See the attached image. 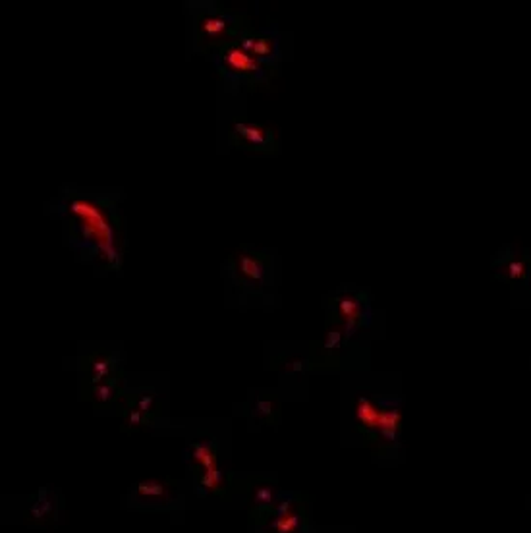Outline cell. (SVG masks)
<instances>
[{"label":"cell","instance_id":"ba28073f","mask_svg":"<svg viewBox=\"0 0 531 533\" xmlns=\"http://www.w3.org/2000/svg\"><path fill=\"white\" fill-rule=\"evenodd\" d=\"M356 415H358V422H360L365 429H379V415H381V410L371 402L369 398L363 396V398L358 400Z\"/></svg>","mask_w":531,"mask_h":533},{"label":"cell","instance_id":"5b68a950","mask_svg":"<svg viewBox=\"0 0 531 533\" xmlns=\"http://www.w3.org/2000/svg\"><path fill=\"white\" fill-rule=\"evenodd\" d=\"M250 54L255 61L263 64L267 70L277 68L281 64V45H279V37L274 33L269 31H261L253 35V47H251Z\"/></svg>","mask_w":531,"mask_h":533},{"label":"cell","instance_id":"8fae6325","mask_svg":"<svg viewBox=\"0 0 531 533\" xmlns=\"http://www.w3.org/2000/svg\"><path fill=\"white\" fill-rule=\"evenodd\" d=\"M191 454H193V458H195L197 462L203 464V468H205V470H210V468H215V466H217V464H215V453H213V448H210L209 444H205V443L193 444Z\"/></svg>","mask_w":531,"mask_h":533},{"label":"cell","instance_id":"30bf717a","mask_svg":"<svg viewBox=\"0 0 531 533\" xmlns=\"http://www.w3.org/2000/svg\"><path fill=\"white\" fill-rule=\"evenodd\" d=\"M111 369H112V358H105V356L95 358L93 363H91V371H93L91 381L95 382V384H99V382L105 381V377H107V375H111Z\"/></svg>","mask_w":531,"mask_h":533},{"label":"cell","instance_id":"3957f363","mask_svg":"<svg viewBox=\"0 0 531 533\" xmlns=\"http://www.w3.org/2000/svg\"><path fill=\"white\" fill-rule=\"evenodd\" d=\"M230 143L234 147L248 149L255 153L277 151V138L271 128L250 124V122H236L232 126Z\"/></svg>","mask_w":531,"mask_h":533},{"label":"cell","instance_id":"603a6c76","mask_svg":"<svg viewBox=\"0 0 531 533\" xmlns=\"http://www.w3.org/2000/svg\"><path fill=\"white\" fill-rule=\"evenodd\" d=\"M530 288H531V279H530Z\"/></svg>","mask_w":531,"mask_h":533},{"label":"cell","instance_id":"7c38bea8","mask_svg":"<svg viewBox=\"0 0 531 533\" xmlns=\"http://www.w3.org/2000/svg\"><path fill=\"white\" fill-rule=\"evenodd\" d=\"M525 272H528L525 263L521 261V259H516V257H512L508 265L502 267V276H506L508 281H520V279L525 276Z\"/></svg>","mask_w":531,"mask_h":533},{"label":"cell","instance_id":"d6986e66","mask_svg":"<svg viewBox=\"0 0 531 533\" xmlns=\"http://www.w3.org/2000/svg\"><path fill=\"white\" fill-rule=\"evenodd\" d=\"M145 422V417H143V412H141L140 408H130V412H128V425H140V423Z\"/></svg>","mask_w":531,"mask_h":533},{"label":"cell","instance_id":"9c48e42d","mask_svg":"<svg viewBox=\"0 0 531 533\" xmlns=\"http://www.w3.org/2000/svg\"><path fill=\"white\" fill-rule=\"evenodd\" d=\"M398 427H400V412H398V410H381V415H379V433H381L389 443H394V441H396Z\"/></svg>","mask_w":531,"mask_h":533},{"label":"cell","instance_id":"44dd1931","mask_svg":"<svg viewBox=\"0 0 531 533\" xmlns=\"http://www.w3.org/2000/svg\"><path fill=\"white\" fill-rule=\"evenodd\" d=\"M288 510H290V501H282L274 508V514H277V518H284V516H288Z\"/></svg>","mask_w":531,"mask_h":533},{"label":"cell","instance_id":"7a4b0ae2","mask_svg":"<svg viewBox=\"0 0 531 533\" xmlns=\"http://www.w3.org/2000/svg\"><path fill=\"white\" fill-rule=\"evenodd\" d=\"M215 62L228 89L232 85L240 89V85L243 83L255 87V85H267L271 81V72L255 61L251 54L241 51L238 43H226L217 47Z\"/></svg>","mask_w":531,"mask_h":533},{"label":"cell","instance_id":"ac0fdd59","mask_svg":"<svg viewBox=\"0 0 531 533\" xmlns=\"http://www.w3.org/2000/svg\"><path fill=\"white\" fill-rule=\"evenodd\" d=\"M342 340V334L338 331H331L329 332V336H327V340H325V352H332V350H336L338 346H340Z\"/></svg>","mask_w":531,"mask_h":533},{"label":"cell","instance_id":"2e32d148","mask_svg":"<svg viewBox=\"0 0 531 533\" xmlns=\"http://www.w3.org/2000/svg\"><path fill=\"white\" fill-rule=\"evenodd\" d=\"M222 475L221 472L217 470V466L215 468H210V470H205L203 473V477H201V485L203 487H207V489H217L219 487V483H221Z\"/></svg>","mask_w":531,"mask_h":533},{"label":"cell","instance_id":"e0dca14e","mask_svg":"<svg viewBox=\"0 0 531 533\" xmlns=\"http://www.w3.org/2000/svg\"><path fill=\"white\" fill-rule=\"evenodd\" d=\"M272 504V493L269 487H259L255 491V506L257 508H271Z\"/></svg>","mask_w":531,"mask_h":533},{"label":"cell","instance_id":"9a60e30c","mask_svg":"<svg viewBox=\"0 0 531 533\" xmlns=\"http://www.w3.org/2000/svg\"><path fill=\"white\" fill-rule=\"evenodd\" d=\"M138 491L143 497H162L164 494V485L159 481H143L138 485Z\"/></svg>","mask_w":531,"mask_h":533},{"label":"cell","instance_id":"277c9868","mask_svg":"<svg viewBox=\"0 0 531 533\" xmlns=\"http://www.w3.org/2000/svg\"><path fill=\"white\" fill-rule=\"evenodd\" d=\"M72 211L80 215L85 222V230L87 234H93L97 238L99 250L107 253V257H114L116 252L112 250V230L111 224L102 217V213L87 202H74L72 203Z\"/></svg>","mask_w":531,"mask_h":533},{"label":"cell","instance_id":"4fadbf2b","mask_svg":"<svg viewBox=\"0 0 531 533\" xmlns=\"http://www.w3.org/2000/svg\"><path fill=\"white\" fill-rule=\"evenodd\" d=\"M298 525H300V514H288L284 518H277L271 523L272 530H277L279 533H292Z\"/></svg>","mask_w":531,"mask_h":533},{"label":"cell","instance_id":"7402d4cb","mask_svg":"<svg viewBox=\"0 0 531 533\" xmlns=\"http://www.w3.org/2000/svg\"><path fill=\"white\" fill-rule=\"evenodd\" d=\"M257 412L263 413V415H271L272 404L271 402H259L257 404Z\"/></svg>","mask_w":531,"mask_h":533},{"label":"cell","instance_id":"ffe728a7","mask_svg":"<svg viewBox=\"0 0 531 533\" xmlns=\"http://www.w3.org/2000/svg\"><path fill=\"white\" fill-rule=\"evenodd\" d=\"M151 404H153V396H140V398H138V408H140L143 413L151 412Z\"/></svg>","mask_w":531,"mask_h":533},{"label":"cell","instance_id":"5bb4252c","mask_svg":"<svg viewBox=\"0 0 531 533\" xmlns=\"http://www.w3.org/2000/svg\"><path fill=\"white\" fill-rule=\"evenodd\" d=\"M118 394V389L114 382H99L93 387V398L99 402H109L111 398H114Z\"/></svg>","mask_w":531,"mask_h":533},{"label":"cell","instance_id":"6da1fadb","mask_svg":"<svg viewBox=\"0 0 531 533\" xmlns=\"http://www.w3.org/2000/svg\"><path fill=\"white\" fill-rule=\"evenodd\" d=\"M250 31H253V28L248 16L241 12L224 8L207 10L195 18V49L209 54L221 45L238 43Z\"/></svg>","mask_w":531,"mask_h":533},{"label":"cell","instance_id":"52a82bcc","mask_svg":"<svg viewBox=\"0 0 531 533\" xmlns=\"http://www.w3.org/2000/svg\"><path fill=\"white\" fill-rule=\"evenodd\" d=\"M338 312L344 317V323H346V332L351 334L354 327L360 323V294L356 298H350V296H342L338 300Z\"/></svg>","mask_w":531,"mask_h":533},{"label":"cell","instance_id":"8992f818","mask_svg":"<svg viewBox=\"0 0 531 533\" xmlns=\"http://www.w3.org/2000/svg\"><path fill=\"white\" fill-rule=\"evenodd\" d=\"M238 272L241 279L250 284H261L265 279L263 261L253 253H238Z\"/></svg>","mask_w":531,"mask_h":533}]
</instances>
